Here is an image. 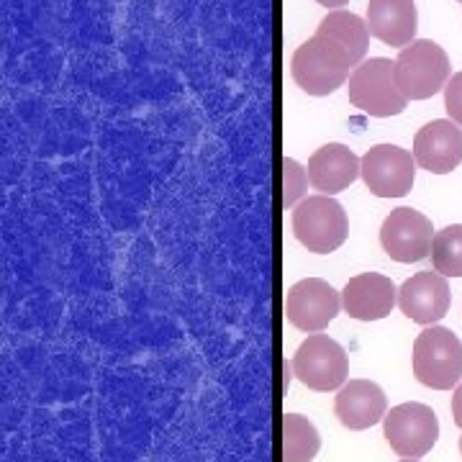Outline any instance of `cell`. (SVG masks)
<instances>
[{
    "instance_id": "obj_1",
    "label": "cell",
    "mask_w": 462,
    "mask_h": 462,
    "mask_svg": "<svg viewBox=\"0 0 462 462\" xmlns=\"http://www.w3.org/2000/svg\"><path fill=\"white\" fill-rule=\"evenodd\" d=\"M355 67L357 65L342 44L324 33H316L293 51L291 72L303 93L321 98L337 93L349 80Z\"/></svg>"
},
{
    "instance_id": "obj_2",
    "label": "cell",
    "mask_w": 462,
    "mask_h": 462,
    "mask_svg": "<svg viewBox=\"0 0 462 462\" xmlns=\"http://www.w3.org/2000/svg\"><path fill=\"white\" fill-rule=\"evenodd\" d=\"M346 96L357 111L375 118L403 114L409 103L396 85V62L385 57H370L355 67L346 80Z\"/></svg>"
},
{
    "instance_id": "obj_3",
    "label": "cell",
    "mask_w": 462,
    "mask_h": 462,
    "mask_svg": "<svg viewBox=\"0 0 462 462\" xmlns=\"http://www.w3.org/2000/svg\"><path fill=\"white\" fill-rule=\"evenodd\" d=\"M452 78L447 51L431 39H416L396 60V85L406 100L434 98Z\"/></svg>"
},
{
    "instance_id": "obj_4",
    "label": "cell",
    "mask_w": 462,
    "mask_h": 462,
    "mask_svg": "<svg viewBox=\"0 0 462 462\" xmlns=\"http://www.w3.org/2000/svg\"><path fill=\"white\" fill-rule=\"evenodd\" d=\"M413 375L434 391H449L462 380V342L455 331L430 327L413 342Z\"/></svg>"
},
{
    "instance_id": "obj_5",
    "label": "cell",
    "mask_w": 462,
    "mask_h": 462,
    "mask_svg": "<svg viewBox=\"0 0 462 462\" xmlns=\"http://www.w3.org/2000/svg\"><path fill=\"white\" fill-rule=\"evenodd\" d=\"M293 234L314 254H329L346 242L349 221L345 208L331 196L300 200L293 211Z\"/></svg>"
},
{
    "instance_id": "obj_6",
    "label": "cell",
    "mask_w": 462,
    "mask_h": 462,
    "mask_svg": "<svg viewBox=\"0 0 462 462\" xmlns=\"http://www.w3.org/2000/svg\"><path fill=\"white\" fill-rule=\"evenodd\" d=\"M293 375L306 388L329 393L345 385L349 375V360L345 346L334 342L327 334H311L293 355Z\"/></svg>"
},
{
    "instance_id": "obj_7",
    "label": "cell",
    "mask_w": 462,
    "mask_h": 462,
    "mask_svg": "<svg viewBox=\"0 0 462 462\" xmlns=\"http://www.w3.org/2000/svg\"><path fill=\"white\" fill-rule=\"evenodd\" d=\"M360 175L373 196L403 199L416 180V160L409 149L396 144H378L367 149L360 160Z\"/></svg>"
},
{
    "instance_id": "obj_8",
    "label": "cell",
    "mask_w": 462,
    "mask_h": 462,
    "mask_svg": "<svg viewBox=\"0 0 462 462\" xmlns=\"http://www.w3.org/2000/svg\"><path fill=\"white\" fill-rule=\"evenodd\" d=\"M385 439L401 457H424L439 439L437 413L427 403H401L385 413Z\"/></svg>"
},
{
    "instance_id": "obj_9",
    "label": "cell",
    "mask_w": 462,
    "mask_h": 462,
    "mask_svg": "<svg viewBox=\"0 0 462 462\" xmlns=\"http://www.w3.org/2000/svg\"><path fill=\"white\" fill-rule=\"evenodd\" d=\"M434 226L427 216L413 208H396L380 226V245L391 260L403 264L421 263L431 254Z\"/></svg>"
},
{
    "instance_id": "obj_10",
    "label": "cell",
    "mask_w": 462,
    "mask_h": 462,
    "mask_svg": "<svg viewBox=\"0 0 462 462\" xmlns=\"http://www.w3.org/2000/svg\"><path fill=\"white\" fill-rule=\"evenodd\" d=\"M342 309V298L321 278L298 281L285 296V316L300 331L327 329Z\"/></svg>"
},
{
    "instance_id": "obj_11",
    "label": "cell",
    "mask_w": 462,
    "mask_h": 462,
    "mask_svg": "<svg viewBox=\"0 0 462 462\" xmlns=\"http://www.w3.org/2000/svg\"><path fill=\"white\" fill-rule=\"evenodd\" d=\"M413 160L431 175H447L462 162V129L449 118H437L413 136Z\"/></svg>"
},
{
    "instance_id": "obj_12",
    "label": "cell",
    "mask_w": 462,
    "mask_h": 462,
    "mask_svg": "<svg viewBox=\"0 0 462 462\" xmlns=\"http://www.w3.org/2000/svg\"><path fill=\"white\" fill-rule=\"evenodd\" d=\"M449 300L452 296H449L447 278L437 270L416 273L398 291V306L403 316H409L421 327H434L437 321H442L449 311Z\"/></svg>"
},
{
    "instance_id": "obj_13",
    "label": "cell",
    "mask_w": 462,
    "mask_h": 462,
    "mask_svg": "<svg viewBox=\"0 0 462 462\" xmlns=\"http://www.w3.org/2000/svg\"><path fill=\"white\" fill-rule=\"evenodd\" d=\"M398 291L391 278L380 273L355 275L342 291V306L357 321H380L393 311Z\"/></svg>"
},
{
    "instance_id": "obj_14",
    "label": "cell",
    "mask_w": 462,
    "mask_h": 462,
    "mask_svg": "<svg viewBox=\"0 0 462 462\" xmlns=\"http://www.w3.org/2000/svg\"><path fill=\"white\" fill-rule=\"evenodd\" d=\"M337 419L342 427L352 431H363L375 427L388 413V401L378 383L373 380H349L334 401Z\"/></svg>"
},
{
    "instance_id": "obj_15",
    "label": "cell",
    "mask_w": 462,
    "mask_h": 462,
    "mask_svg": "<svg viewBox=\"0 0 462 462\" xmlns=\"http://www.w3.org/2000/svg\"><path fill=\"white\" fill-rule=\"evenodd\" d=\"M367 29L388 47H409L416 42L419 14L413 0H367Z\"/></svg>"
},
{
    "instance_id": "obj_16",
    "label": "cell",
    "mask_w": 462,
    "mask_h": 462,
    "mask_svg": "<svg viewBox=\"0 0 462 462\" xmlns=\"http://www.w3.org/2000/svg\"><path fill=\"white\" fill-rule=\"evenodd\" d=\"M360 178V160L345 144H324L309 160V180L321 196H337Z\"/></svg>"
},
{
    "instance_id": "obj_17",
    "label": "cell",
    "mask_w": 462,
    "mask_h": 462,
    "mask_svg": "<svg viewBox=\"0 0 462 462\" xmlns=\"http://www.w3.org/2000/svg\"><path fill=\"white\" fill-rule=\"evenodd\" d=\"M316 33H324V36H329L334 39L337 44H342L346 51H349V57H352V62L355 65H360L365 60V54H367V47H370V29H367V21L357 16V14H352V11H329L324 21L319 23V32Z\"/></svg>"
},
{
    "instance_id": "obj_18",
    "label": "cell",
    "mask_w": 462,
    "mask_h": 462,
    "mask_svg": "<svg viewBox=\"0 0 462 462\" xmlns=\"http://www.w3.org/2000/svg\"><path fill=\"white\" fill-rule=\"evenodd\" d=\"M319 447L321 437L306 416H282V462H314Z\"/></svg>"
},
{
    "instance_id": "obj_19",
    "label": "cell",
    "mask_w": 462,
    "mask_h": 462,
    "mask_svg": "<svg viewBox=\"0 0 462 462\" xmlns=\"http://www.w3.org/2000/svg\"><path fill=\"white\" fill-rule=\"evenodd\" d=\"M431 267L445 278H462V224H452L434 234Z\"/></svg>"
},
{
    "instance_id": "obj_20",
    "label": "cell",
    "mask_w": 462,
    "mask_h": 462,
    "mask_svg": "<svg viewBox=\"0 0 462 462\" xmlns=\"http://www.w3.org/2000/svg\"><path fill=\"white\" fill-rule=\"evenodd\" d=\"M309 185V172L298 165L296 160H285L282 162V200L285 206H296L303 199Z\"/></svg>"
},
{
    "instance_id": "obj_21",
    "label": "cell",
    "mask_w": 462,
    "mask_h": 462,
    "mask_svg": "<svg viewBox=\"0 0 462 462\" xmlns=\"http://www.w3.org/2000/svg\"><path fill=\"white\" fill-rule=\"evenodd\" d=\"M445 108L449 121H455L462 129V72H455L445 88Z\"/></svg>"
},
{
    "instance_id": "obj_22",
    "label": "cell",
    "mask_w": 462,
    "mask_h": 462,
    "mask_svg": "<svg viewBox=\"0 0 462 462\" xmlns=\"http://www.w3.org/2000/svg\"><path fill=\"white\" fill-rule=\"evenodd\" d=\"M452 416H455V424L462 430V383L455 388V396H452Z\"/></svg>"
},
{
    "instance_id": "obj_23",
    "label": "cell",
    "mask_w": 462,
    "mask_h": 462,
    "mask_svg": "<svg viewBox=\"0 0 462 462\" xmlns=\"http://www.w3.org/2000/svg\"><path fill=\"white\" fill-rule=\"evenodd\" d=\"M319 5H327V8H334V11H339L342 5H346L349 0H316Z\"/></svg>"
},
{
    "instance_id": "obj_24",
    "label": "cell",
    "mask_w": 462,
    "mask_h": 462,
    "mask_svg": "<svg viewBox=\"0 0 462 462\" xmlns=\"http://www.w3.org/2000/svg\"><path fill=\"white\" fill-rule=\"evenodd\" d=\"M401 462H419V460H413V457H403V460Z\"/></svg>"
},
{
    "instance_id": "obj_25",
    "label": "cell",
    "mask_w": 462,
    "mask_h": 462,
    "mask_svg": "<svg viewBox=\"0 0 462 462\" xmlns=\"http://www.w3.org/2000/svg\"><path fill=\"white\" fill-rule=\"evenodd\" d=\"M460 452H462V437H460Z\"/></svg>"
},
{
    "instance_id": "obj_26",
    "label": "cell",
    "mask_w": 462,
    "mask_h": 462,
    "mask_svg": "<svg viewBox=\"0 0 462 462\" xmlns=\"http://www.w3.org/2000/svg\"><path fill=\"white\" fill-rule=\"evenodd\" d=\"M460 3H462V0H460Z\"/></svg>"
}]
</instances>
